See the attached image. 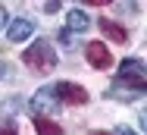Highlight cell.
<instances>
[{
	"mask_svg": "<svg viewBox=\"0 0 147 135\" xmlns=\"http://www.w3.org/2000/svg\"><path fill=\"white\" fill-rule=\"evenodd\" d=\"M69 28H72V31H88L91 19L82 13V10H69Z\"/></svg>",
	"mask_w": 147,
	"mask_h": 135,
	"instance_id": "9c48e42d",
	"label": "cell"
},
{
	"mask_svg": "<svg viewBox=\"0 0 147 135\" xmlns=\"http://www.w3.org/2000/svg\"><path fill=\"white\" fill-rule=\"evenodd\" d=\"M94 135H103V132H94Z\"/></svg>",
	"mask_w": 147,
	"mask_h": 135,
	"instance_id": "5bb4252c",
	"label": "cell"
},
{
	"mask_svg": "<svg viewBox=\"0 0 147 135\" xmlns=\"http://www.w3.org/2000/svg\"><path fill=\"white\" fill-rule=\"evenodd\" d=\"M85 57H88V63L94 66V69H110L113 66V54L107 50V44H88L85 47Z\"/></svg>",
	"mask_w": 147,
	"mask_h": 135,
	"instance_id": "277c9868",
	"label": "cell"
},
{
	"mask_svg": "<svg viewBox=\"0 0 147 135\" xmlns=\"http://www.w3.org/2000/svg\"><path fill=\"white\" fill-rule=\"evenodd\" d=\"M25 60V66L34 69V72H50L53 66H57V54H53V47L47 44V41H34L28 50L22 54Z\"/></svg>",
	"mask_w": 147,
	"mask_h": 135,
	"instance_id": "6da1fadb",
	"label": "cell"
},
{
	"mask_svg": "<svg viewBox=\"0 0 147 135\" xmlns=\"http://www.w3.org/2000/svg\"><path fill=\"white\" fill-rule=\"evenodd\" d=\"M147 69H144V63L141 60H122L119 63V85H131L135 91H144L147 94Z\"/></svg>",
	"mask_w": 147,
	"mask_h": 135,
	"instance_id": "7a4b0ae2",
	"label": "cell"
},
{
	"mask_svg": "<svg viewBox=\"0 0 147 135\" xmlns=\"http://www.w3.org/2000/svg\"><path fill=\"white\" fill-rule=\"evenodd\" d=\"M97 25H100V31H103V35H107L110 41H116V44H122V41L128 38V31H125V28H122V25H116L113 19H100Z\"/></svg>",
	"mask_w": 147,
	"mask_h": 135,
	"instance_id": "52a82bcc",
	"label": "cell"
},
{
	"mask_svg": "<svg viewBox=\"0 0 147 135\" xmlns=\"http://www.w3.org/2000/svg\"><path fill=\"white\" fill-rule=\"evenodd\" d=\"M57 97L59 101H66V104H72V107H82V104H88V91L82 88V85H72V82H59L57 85Z\"/></svg>",
	"mask_w": 147,
	"mask_h": 135,
	"instance_id": "3957f363",
	"label": "cell"
},
{
	"mask_svg": "<svg viewBox=\"0 0 147 135\" xmlns=\"http://www.w3.org/2000/svg\"><path fill=\"white\" fill-rule=\"evenodd\" d=\"M31 31H34V22H31V19H16V22L6 25V38H9L13 44H19V41L31 38Z\"/></svg>",
	"mask_w": 147,
	"mask_h": 135,
	"instance_id": "8992f818",
	"label": "cell"
},
{
	"mask_svg": "<svg viewBox=\"0 0 147 135\" xmlns=\"http://www.w3.org/2000/svg\"><path fill=\"white\" fill-rule=\"evenodd\" d=\"M85 3H91V6H103V3H110V0H85Z\"/></svg>",
	"mask_w": 147,
	"mask_h": 135,
	"instance_id": "4fadbf2b",
	"label": "cell"
},
{
	"mask_svg": "<svg viewBox=\"0 0 147 135\" xmlns=\"http://www.w3.org/2000/svg\"><path fill=\"white\" fill-rule=\"evenodd\" d=\"M53 94H57V85L53 88H41V91H34V97H31V110L41 116V113H53L59 107L57 101H53Z\"/></svg>",
	"mask_w": 147,
	"mask_h": 135,
	"instance_id": "5b68a950",
	"label": "cell"
},
{
	"mask_svg": "<svg viewBox=\"0 0 147 135\" xmlns=\"http://www.w3.org/2000/svg\"><path fill=\"white\" fill-rule=\"evenodd\" d=\"M3 135H16V126H13V119H6V123H3Z\"/></svg>",
	"mask_w": 147,
	"mask_h": 135,
	"instance_id": "30bf717a",
	"label": "cell"
},
{
	"mask_svg": "<svg viewBox=\"0 0 147 135\" xmlns=\"http://www.w3.org/2000/svg\"><path fill=\"white\" fill-rule=\"evenodd\" d=\"M34 132L38 135H63V126H57V123L47 119V116H38V119H34Z\"/></svg>",
	"mask_w": 147,
	"mask_h": 135,
	"instance_id": "ba28073f",
	"label": "cell"
},
{
	"mask_svg": "<svg viewBox=\"0 0 147 135\" xmlns=\"http://www.w3.org/2000/svg\"><path fill=\"white\" fill-rule=\"evenodd\" d=\"M138 119H141V126H144V132H147V110H141V116H138Z\"/></svg>",
	"mask_w": 147,
	"mask_h": 135,
	"instance_id": "7c38bea8",
	"label": "cell"
},
{
	"mask_svg": "<svg viewBox=\"0 0 147 135\" xmlns=\"http://www.w3.org/2000/svg\"><path fill=\"white\" fill-rule=\"evenodd\" d=\"M116 135H138V132H131L128 126H119V129H116Z\"/></svg>",
	"mask_w": 147,
	"mask_h": 135,
	"instance_id": "8fae6325",
	"label": "cell"
}]
</instances>
